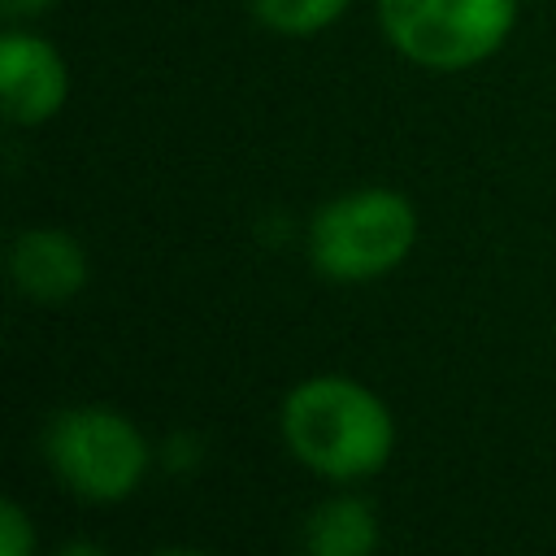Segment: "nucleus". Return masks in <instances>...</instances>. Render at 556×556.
<instances>
[{
    "mask_svg": "<svg viewBox=\"0 0 556 556\" xmlns=\"http://www.w3.org/2000/svg\"><path fill=\"white\" fill-rule=\"evenodd\" d=\"M91 278L87 248L61 226H30L17 230L9 243V282L22 300L35 304H65Z\"/></svg>",
    "mask_w": 556,
    "mask_h": 556,
    "instance_id": "obj_6",
    "label": "nucleus"
},
{
    "mask_svg": "<svg viewBox=\"0 0 556 556\" xmlns=\"http://www.w3.org/2000/svg\"><path fill=\"white\" fill-rule=\"evenodd\" d=\"M287 452L326 482L374 478L395 452V417L387 400L348 374L300 378L278 408Z\"/></svg>",
    "mask_w": 556,
    "mask_h": 556,
    "instance_id": "obj_1",
    "label": "nucleus"
},
{
    "mask_svg": "<svg viewBox=\"0 0 556 556\" xmlns=\"http://www.w3.org/2000/svg\"><path fill=\"white\" fill-rule=\"evenodd\" d=\"M352 0H248L252 17L274 30V35H287V39H308V35H321L326 26H334L343 13H348Z\"/></svg>",
    "mask_w": 556,
    "mask_h": 556,
    "instance_id": "obj_8",
    "label": "nucleus"
},
{
    "mask_svg": "<svg viewBox=\"0 0 556 556\" xmlns=\"http://www.w3.org/2000/svg\"><path fill=\"white\" fill-rule=\"evenodd\" d=\"M0 96L13 126H43L70 100V65L56 43L35 30H4L0 39Z\"/></svg>",
    "mask_w": 556,
    "mask_h": 556,
    "instance_id": "obj_5",
    "label": "nucleus"
},
{
    "mask_svg": "<svg viewBox=\"0 0 556 556\" xmlns=\"http://www.w3.org/2000/svg\"><path fill=\"white\" fill-rule=\"evenodd\" d=\"M378 513L369 500L339 491L304 517V547L313 556H369L378 547Z\"/></svg>",
    "mask_w": 556,
    "mask_h": 556,
    "instance_id": "obj_7",
    "label": "nucleus"
},
{
    "mask_svg": "<svg viewBox=\"0 0 556 556\" xmlns=\"http://www.w3.org/2000/svg\"><path fill=\"white\" fill-rule=\"evenodd\" d=\"M35 547V521L17 500L0 504V556H26Z\"/></svg>",
    "mask_w": 556,
    "mask_h": 556,
    "instance_id": "obj_9",
    "label": "nucleus"
},
{
    "mask_svg": "<svg viewBox=\"0 0 556 556\" xmlns=\"http://www.w3.org/2000/svg\"><path fill=\"white\" fill-rule=\"evenodd\" d=\"M43 460L70 495L87 504H122L143 486L152 443L122 408L70 404L43 426Z\"/></svg>",
    "mask_w": 556,
    "mask_h": 556,
    "instance_id": "obj_3",
    "label": "nucleus"
},
{
    "mask_svg": "<svg viewBox=\"0 0 556 556\" xmlns=\"http://www.w3.org/2000/svg\"><path fill=\"white\" fill-rule=\"evenodd\" d=\"M0 4H4L9 17H39V13H48L56 0H0Z\"/></svg>",
    "mask_w": 556,
    "mask_h": 556,
    "instance_id": "obj_10",
    "label": "nucleus"
},
{
    "mask_svg": "<svg viewBox=\"0 0 556 556\" xmlns=\"http://www.w3.org/2000/svg\"><path fill=\"white\" fill-rule=\"evenodd\" d=\"M417 208L395 187H356L326 200L308 222V261L330 282H374L408 261Z\"/></svg>",
    "mask_w": 556,
    "mask_h": 556,
    "instance_id": "obj_2",
    "label": "nucleus"
},
{
    "mask_svg": "<svg viewBox=\"0 0 556 556\" xmlns=\"http://www.w3.org/2000/svg\"><path fill=\"white\" fill-rule=\"evenodd\" d=\"M521 0H378L387 43L430 74L473 70L504 48Z\"/></svg>",
    "mask_w": 556,
    "mask_h": 556,
    "instance_id": "obj_4",
    "label": "nucleus"
}]
</instances>
